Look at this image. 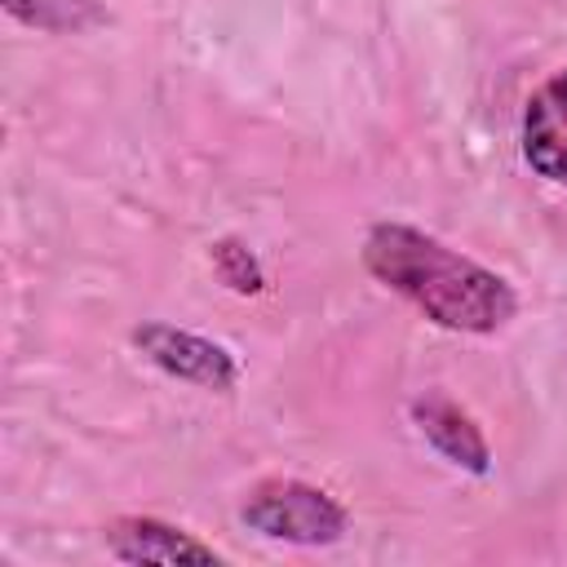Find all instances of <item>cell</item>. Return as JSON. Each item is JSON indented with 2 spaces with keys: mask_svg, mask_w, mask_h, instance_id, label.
<instances>
[{
  "mask_svg": "<svg viewBox=\"0 0 567 567\" xmlns=\"http://www.w3.org/2000/svg\"><path fill=\"white\" fill-rule=\"evenodd\" d=\"M217 270H221V279L235 288V292H257L261 288V270H257V261L248 257V248H239V244H217Z\"/></svg>",
  "mask_w": 567,
  "mask_h": 567,
  "instance_id": "cell-8",
  "label": "cell"
},
{
  "mask_svg": "<svg viewBox=\"0 0 567 567\" xmlns=\"http://www.w3.org/2000/svg\"><path fill=\"white\" fill-rule=\"evenodd\" d=\"M239 518L270 536V540H292V545H332L346 536V509L323 492L301 478H266L248 492Z\"/></svg>",
  "mask_w": 567,
  "mask_h": 567,
  "instance_id": "cell-2",
  "label": "cell"
},
{
  "mask_svg": "<svg viewBox=\"0 0 567 567\" xmlns=\"http://www.w3.org/2000/svg\"><path fill=\"white\" fill-rule=\"evenodd\" d=\"M412 416H416L421 434H425L452 465H461V470H470V474H487L492 452H487L478 425H474L447 394H421V399L412 403Z\"/></svg>",
  "mask_w": 567,
  "mask_h": 567,
  "instance_id": "cell-6",
  "label": "cell"
},
{
  "mask_svg": "<svg viewBox=\"0 0 567 567\" xmlns=\"http://www.w3.org/2000/svg\"><path fill=\"white\" fill-rule=\"evenodd\" d=\"M106 549L124 563H221L213 545H199L159 518H115L106 527Z\"/></svg>",
  "mask_w": 567,
  "mask_h": 567,
  "instance_id": "cell-5",
  "label": "cell"
},
{
  "mask_svg": "<svg viewBox=\"0 0 567 567\" xmlns=\"http://www.w3.org/2000/svg\"><path fill=\"white\" fill-rule=\"evenodd\" d=\"M4 9L40 31H80L102 22V9L93 0H4Z\"/></svg>",
  "mask_w": 567,
  "mask_h": 567,
  "instance_id": "cell-7",
  "label": "cell"
},
{
  "mask_svg": "<svg viewBox=\"0 0 567 567\" xmlns=\"http://www.w3.org/2000/svg\"><path fill=\"white\" fill-rule=\"evenodd\" d=\"M133 346L155 363L164 368L168 377L177 381H195L204 390H230L239 368H235V354L208 337H195V332H182L173 323H142L133 328Z\"/></svg>",
  "mask_w": 567,
  "mask_h": 567,
  "instance_id": "cell-3",
  "label": "cell"
},
{
  "mask_svg": "<svg viewBox=\"0 0 567 567\" xmlns=\"http://www.w3.org/2000/svg\"><path fill=\"white\" fill-rule=\"evenodd\" d=\"M363 266L385 288L408 297L425 319L452 332H496L518 310L514 288L496 270L403 221H377L368 230Z\"/></svg>",
  "mask_w": 567,
  "mask_h": 567,
  "instance_id": "cell-1",
  "label": "cell"
},
{
  "mask_svg": "<svg viewBox=\"0 0 567 567\" xmlns=\"http://www.w3.org/2000/svg\"><path fill=\"white\" fill-rule=\"evenodd\" d=\"M523 155L540 177L567 186V71L532 93L523 111Z\"/></svg>",
  "mask_w": 567,
  "mask_h": 567,
  "instance_id": "cell-4",
  "label": "cell"
}]
</instances>
